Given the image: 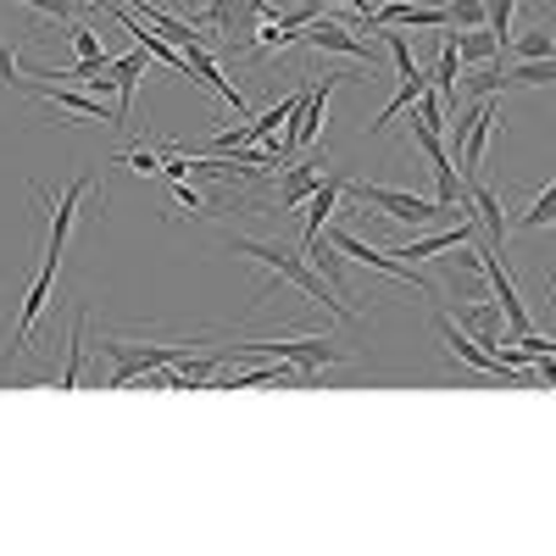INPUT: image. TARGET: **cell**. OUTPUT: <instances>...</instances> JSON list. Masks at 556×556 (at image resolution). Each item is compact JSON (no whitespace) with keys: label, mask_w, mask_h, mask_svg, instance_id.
<instances>
[{"label":"cell","mask_w":556,"mask_h":556,"mask_svg":"<svg viewBox=\"0 0 556 556\" xmlns=\"http://www.w3.org/2000/svg\"><path fill=\"white\" fill-rule=\"evenodd\" d=\"M468 201H473V223L490 235V251H501L506 256V240H513V223H506V206H501V195L490 190V184H473L468 190Z\"/></svg>","instance_id":"obj_17"},{"label":"cell","mask_w":556,"mask_h":556,"mask_svg":"<svg viewBox=\"0 0 556 556\" xmlns=\"http://www.w3.org/2000/svg\"><path fill=\"white\" fill-rule=\"evenodd\" d=\"M340 78H345V73H323L317 84H306V96H301V106H295V117H290V128H285V162H295L312 139H317L323 117H329V96L340 89Z\"/></svg>","instance_id":"obj_6"},{"label":"cell","mask_w":556,"mask_h":556,"mask_svg":"<svg viewBox=\"0 0 556 556\" xmlns=\"http://www.w3.org/2000/svg\"><path fill=\"white\" fill-rule=\"evenodd\" d=\"M456 96H462V101H495V96H506V62L495 56V62H484V67H473V73H462Z\"/></svg>","instance_id":"obj_21"},{"label":"cell","mask_w":556,"mask_h":556,"mask_svg":"<svg viewBox=\"0 0 556 556\" xmlns=\"http://www.w3.org/2000/svg\"><path fill=\"white\" fill-rule=\"evenodd\" d=\"M340 201H345V178H323L317 190L306 195V206H301V212H306V228H301V245H312V240L323 235V228L334 223Z\"/></svg>","instance_id":"obj_16"},{"label":"cell","mask_w":556,"mask_h":556,"mask_svg":"<svg viewBox=\"0 0 556 556\" xmlns=\"http://www.w3.org/2000/svg\"><path fill=\"white\" fill-rule=\"evenodd\" d=\"M67 39H73V51H78V62H106V45H101V28H89V23H67Z\"/></svg>","instance_id":"obj_30"},{"label":"cell","mask_w":556,"mask_h":556,"mask_svg":"<svg viewBox=\"0 0 556 556\" xmlns=\"http://www.w3.org/2000/svg\"><path fill=\"white\" fill-rule=\"evenodd\" d=\"M445 28H484V0H451Z\"/></svg>","instance_id":"obj_32"},{"label":"cell","mask_w":556,"mask_h":556,"mask_svg":"<svg viewBox=\"0 0 556 556\" xmlns=\"http://www.w3.org/2000/svg\"><path fill=\"white\" fill-rule=\"evenodd\" d=\"M78 7H89V0H78Z\"/></svg>","instance_id":"obj_39"},{"label":"cell","mask_w":556,"mask_h":556,"mask_svg":"<svg viewBox=\"0 0 556 556\" xmlns=\"http://www.w3.org/2000/svg\"><path fill=\"white\" fill-rule=\"evenodd\" d=\"M56 273H62V256H45V262H39L34 285H28V295H23V312H17V329H12V351H28V340H34V323L45 317V306H51Z\"/></svg>","instance_id":"obj_10"},{"label":"cell","mask_w":556,"mask_h":556,"mask_svg":"<svg viewBox=\"0 0 556 556\" xmlns=\"http://www.w3.org/2000/svg\"><path fill=\"white\" fill-rule=\"evenodd\" d=\"M513 56H518V62H556V34H551L545 17L513 39Z\"/></svg>","instance_id":"obj_24"},{"label":"cell","mask_w":556,"mask_h":556,"mask_svg":"<svg viewBox=\"0 0 556 556\" xmlns=\"http://www.w3.org/2000/svg\"><path fill=\"white\" fill-rule=\"evenodd\" d=\"M128 7H134L139 17H146V23H151L156 34H167V39L178 45V51H184V45H190V39H201V34H195V23H178V17H167L162 7H151V0H128ZM206 39H212V34H206Z\"/></svg>","instance_id":"obj_25"},{"label":"cell","mask_w":556,"mask_h":556,"mask_svg":"<svg viewBox=\"0 0 556 556\" xmlns=\"http://www.w3.org/2000/svg\"><path fill=\"white\" fill-rule=\"evenodd\" d=\"M151 67V51L146 45H134L128 56H117L112 62V78H117V117H123V128H134V89H139V73Z\"/></svg>","instance_id":"obj_18"},{"label":"cell","mask_w":556,"mask_h":556,"mask_svg":"<svg viewBox=\"0 0 556 556\" xmlns=\"http://www.w3.org/2000/svg\"><path fill=\"white\" fill-rule=\"evenodd\" d=\"M84 329H89V312H78V317H73V329H67V367H62V390H73V384H78V374H84Z\"/></svg>","instance_id":"obj_28"},{"label":"cell","mask_w":556,"mask_h":556,"mask_svg":"<svg viewBox=\"0 0 556 556\" xmlns=\"http://www.w3.org/2000/svg\"><path fill=\"white\" fill-rule=\"evenodd\" d=\"M462 73H468V67H462V56H456V45L445 39V28H440V62H434V89H440V101L456 112V84H462Z\"/></svg>","instance_id":"obj_22"},{"label":"cell","mask_w":556,"mask_h":556,"mask_svg":"<svg viewBox=\"0 0 556 556\" xmlns=\"http://www.w3.org/2000/svg\"><path fill=\"white\" fill-rule=\"evenodd\" d=\"M295 45H312V51H334V56L367 62V73H374V45L356 39V28H345V23H334V17H317V23L295 28Z\"/></svg>","instance_id":"obj_8"},{"label":"cell","mask_w":556,"mask_h":556,"mask_svg":"<svg viewBox=\"0 0 556 556\" xmlns=\"http://www.w3.org/2000/svg\"><path fill=\"white\" fill-rule=\"evenodd\" d=\"M374 34L384 39V51H390L395 73H401V78H412V73H417V51H412V34H406V28H390V23H384V28H374Z\"/></svg>","instance_id":"obj_26"},{"label":"cell","mask_w":556,"mask_h":556,"mask_svg":"<svg viewBox=\"0 0 556 556\" xmlns=\"http://www.w3.org/2000/svg\"><path fill=\"white\" fill-rule=\"evenodd\" d=\"M101 356L112 362L106 390H128L134 379H151L162 367H178L184 356H195L190 345H134V340H101Z\"/></svg>","instance_id":"obj_4"},{"label":"cell","mask_w":556,"mask_h":556,"mask_svg":"<svg viewBox=\"0 0 556 556\" xmlns=\"http://www.w3.org/2000/svg\"><path fill=\"white\" fill-rule=\"evenodd\" d=\"M513 17H518V0H484V28L501 39V51L513 45Z\"/></svg>","instance_id":"obj_29"},{"label":"cell","mask_w":556,"mask_h":556,"mask_svg":"<svg viewBox=\"0 0 556 556\" xmlns=\"http://www.w3.org/2000/svg\"><path fill=\"white\" fill-rule=\"evenodd\" d=\"M184 62H190V73H195V84H206V89H217V96L235 106V117H251V96L235 84V78H223V67H217V56L206 51V34L201 39H190L184 45Z\"/></svg>","instance_id":"obj_9"},{"label":"cell","mask_w":556,"mask_h":556,"mask_svg":"<svg viewBox=\"0 0 556 556\" xmlns=\"http://www.w3.org/2000/svg\"><path fill=\"white\" fill-rule=\"evenodd\" d=\"M28 96H34V101H45V106H56V112H73V117H89V123L123 128L117 106H106L101 96H78V89H67V84H28Z\"/></svg>","instance_id":"obj_11"},{"label":"cell","mask_w":556,"mask_h":556,"mask_svg":"<svg viewBox=\"0 0 556 556\" xmlns=\"http://www.w3.org/2000/svg\"><path fill=\"white\" fill-rule=\"evenodd\" d=\"M429 84H434V78H429L424 67H417V73H412V78H406V84L395 89V101H390V106L379 112V123H367V134H384V128H390V123H395L401 112H412V106H417V96H424Z\"/></svg>","instance_id":"obj_23"},{"label":"cell","mask_w":556,"mask_h":556,"mask_svg":"<svg viewBox=\"0 0 556 556\" xmlns=\"http://www.w3.org/2000/svg\"><path fill=\"white\" fill-rule=\"evenodd\" d=\"M529 367H534V374H540V379H545V384L556 390V356H534Z\"/></svg>","instance_id":"obj_37"},{"label":"cell","mask_w":556,"mask_h":556,"mask_svg":"<svg viewBox=\"0 0 556 556\" xmlns=\"http://www.w3.org/2000/svg\"><path fill=\"white\" fill-rule=\"evenodd\" d=\"M323 167H329V162H306V156L278 167V217H290V212L306 206V195L323 184Z\"/></svg>","instance_id":"obj_13"},{"label":"cell","mask_w":556,"mask_h":556,"mask_svg":"<svg viewBox=\"0 0 556 556\" xmlns=\"http://www.w3.org/2000/svg\"><path fill=\"white\" fill-rule=\"evenodd\" d=\"M17 67H23L17 45H7V39H0V84H17Z\"/></svg>","instance_id":"obj_34"},{"label":"cell","mask_w":556,"mask_h":556,"mask_svg":"<svg viewBox=\"0 0 556 556\" xmlns=\"http://www.w3.org/2000/svg\"><path fill=\"white\" fill-rule=\"evenodd\" d=\"M89 190H96V178H89V173L67 178V190H62V195H51V190H39V201L51 206V240H45V256H62V251H67V235H73V217H78V206L89 201Z\"/></svg>","instance_id":"obj_7"},{"label":"cell","mask_w":556,"mask_h":556,"mask_svg":"<svg viewBox=\"0 0 556 556\" xmlns=\"http://www.w3.org/2000/svg\"><path fill=\"white\" fill-rule=\"evenodd\" d=\"M456 329L473 334L484 351H495V345L506 340V317H501V306H490V301H456Z\"/></svg>","instance_id":"obj_14"},{"label":"cell","mask_w":556,"mask_h":556,"mask_svg":"<svg viewBox=\"0 0 556 556\" xmlns=\"http://www.w3.org/2000/svg\"><path fill=\"white\" fill-rule=\"evenodd\" d=\"M117 167H134V173H162V162H156L151 151H128V156H117Z\"/></svg>","instance_id":"obj_35"},{"label":"cell","mask_w":556,"mask_h":556,"mask_svg":"<svg viewBox=\"0 0 556 556\" xmlns=\"http://www.w3.org/2000/svg\"><path fill=\"white\" fill-rule=\"evenodd\" d=\"M345 7H351V12H356V17L367 23V12H374V0H345Z\"/></svg>","instance_id":"obj_38"},{"label":"cell","mask_w":556,"mask_h":556,"mask_svg":"<svg viewBox=\"0 0 556 556\" xmlns=\"http://www.w3.org/2000/svg\"><path fill=\"white\" fill-rule=\"evenodd\" d=\"M17 7H34L39 17H51V23H78V0H17Z\"/></svg>","instance_id":"obj_33"},{"label":"cell","mask_w":556,"mask_h":556,"mask_svg":"<svg viewBox=\"0 0 556 556\" xmlns=\"http://www.w3.org/2000/svg\"><path fill=\"white\" fill-rule=\"evenodd\" d=\"M473 240V217H456V228H429V235H417V240H401L390 256L395 262H434L445 251H462Z\"/></svg>","instance_id":"obj_12"},{"label":"cell","mask_w":556,"mask_h":556,"mask_svg":"<svg viewBox=\"0 0 556 556\" xmlns=\"http://www.w3.org/2000/svg\"><path fill=\"white\" fill-rule=\"evenodd\" d=\"M278 17H285L278 0H212L201 28H212L217 39H228V45H240V51H245V45L256 39V28L262 23H278Z\"/></svg>","instance_id":"obj_5"},{"label":"cell","mask_w":556,"mask_h":556,"mask_svg":"<svg viewBox=\"0 0 556 556\" xmlns=\"http://www.w3.org/2000/svg\"><path fill=\"white\" fill-rule=\"evenodd\" d=\"M345 190L356 195V201H367V206H379L384 217H395V223H406V228H434L440 217H468L462 206H445V201H434V195H412V190H390V184H345Z\"/></svg>","instance_id":"obj_3"},{"label":"cell","mask_w":556,"mask_h":556,"mask_svg":"<svg viewBox=\"0 0 556 556\" xmlns=\"http://www.w3.org/2000/svg\"><path fill=\"white\" fill-rule=\"evenodd\" d=\"M445 39L456 45L462 67H484V62H495V56H501V39H495L490 28H451Z\"/></svg>","instance_id":"obj_20"},{"label":"cell","mask_w":556,"mask_h":556,"mask_svg":"<svg viewBox=\"0 0 556 556\" xmlns=\"http://www.w3.org/2000/svg\"><path fill=\"white\" fill-rule=\"evenodd\" d=\"M240 256H256V262H267V273L273 278H285V285H295L312 306H329L340 323H356V306H345L340 295H329V278H323L312 262H306V251H290V245H267V240H228Z\"/></svg>","instance_id":"obj_1"},{"label":"cell","mask_w":556,"mask_h":556,"mask_svg":"<svg viewBox=\"0 0 556 556\" xmlns=\"http://www.w3.org/2000/svg\"><path fill=\"white\" fill-rule=\"evenodd\" d=\"M445 28V7H417V0H390V7H374L367 12V28Z\"/></svg>","instance_id":"obj_15"},{"label":"cell","mask_w":556,"mask_h":556,"mask_svg":"<svg viewBox=\"0 0 556 556\" xmlns=\"http://www.w3.org/2000/svg\"><path fill=\"white\" fill-rule=\"evenodd\" d=\"M551 223H556V178H551L545 190L534 195V206H529V212H523L513 228H551Z\"/></svg>","instance_id":"obj_31"},{"label":"cell","mask_w":556,"mask_h":556,"mask_svg":"<svg viewBox=\"0 0 556 556\" xmlns=\"http://www.w3.org/2000/svg\"><path fill=\"white\" fill-rule=\"evenodd\" d=\"M556 84V62H506V89H540Z\"/></svg>","instance_id":"obj_27"},{"label":"cell","mask_w":556,"mask_h":556,"mask_svg":"<svg viewBox=\"0 0 556 556\" xmlns=\"http://www.w3.org/2000/svg\"><path fill=\"white\" fill-rule=\"evenodd\" d=\"M301 251H306V262H312L323 278H329V290H334L340 301H356V295H351V285H345V251H340L329 235H317V240H312V245H301Z\"/></svg>","instance_id":"obj_19"},{"label":"cell","mask_w":556,"mask_h":556,"mask_svg":"<svg viewBox=\"0 0 556 556\" xmlns=\"http://www.w3.org/2000/svg\"><path fill=\"white\" fill-rule=\"evenodd\" d=\"M173 201H178V206H190V212H206V206H201V195L190 190V178H184V184H173Z\"/></svg>","instance_id":"obj_36"},{"label":"cell","mask_w":556,"mask_h":556,"mask_svg":"<svg viewBox=\"0 0 556 556\" xmlns=\"http://www.w3.org/2000/svg\"><path fill=\"white\" fill-rule=\"evenodd\" d=\"M228 356H273V362H295L301 367V384H317V367H345L351 351L334 345L329 334H301V340H245V345H228Z\"/></svg>","instance_id":"obj_2"}]
</instances>
